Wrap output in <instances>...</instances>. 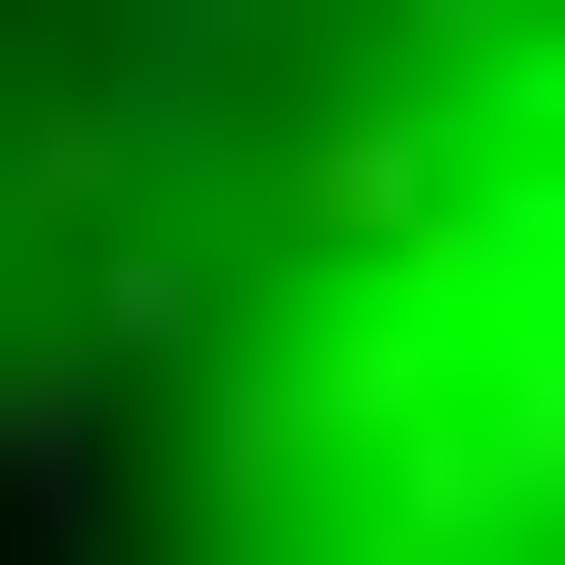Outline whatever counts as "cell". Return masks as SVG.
<instances>
[{
  "mask_svg": "<svg viewBox=\"0 0 565 565\" xmlns=\"http://www.w3.org/2000/svg\"><path fill=\"white\" fill-rule=\"evenodd\" d=\"M0 565H565V0H0Z\"/></svg>",
  "mask_w": 565,
  "mask_h": 565,
  "instance_id": "cell-1",
  "label": "cell"
}]
</instances>
